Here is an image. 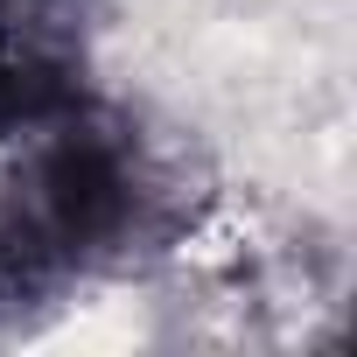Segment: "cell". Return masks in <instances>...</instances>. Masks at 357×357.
<instances>
[{
  "mask_svg": "<svg viewBox=\"0 0 357 357\" xmlns=\"http://www.w3.org/2000/svg\"><path fill=\"white\" fill-rule=\"evenodd\" d=\"M0 287H15V273H8V266H0Z\"/></svg>",
  "mask_w": 357,
  "mask_h": 357,
  "instance_id": "cell-3",
  "label": "cell"
},
{
  "mask_svg": "<svg viewBox=\"0 0 357 357\" xmlns=\"http://www.w3.org/2000/svg\"><path fill=\"white\" fill-rule=\"evenodd\" d=\"M70 112H77L70 56L22 22H0V140H29Z\"/></svg>",
  "mask_w": 357,
  "mask_h": 357,
  "instance_id": "cell-2",
  "label": "cell"
},
{
  "mask_svg": "<svg viewBox=\"0 0 357 357\" xmlns=\"http://www.w3.org/2000/svg\"><path fill=\"white\" fill-rule=\"evenodd\" d=\"M140 211V175L112 133H91L70 119L29 133V161L0 204V266L15 280L77 266L126 238Z\"/></svg>",
  "mask_w": 357,
  "mask_h": 357,
  "instance_id": "cell-1",
  "label": "cell"
}]
</instances>
